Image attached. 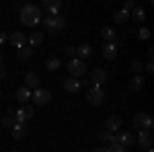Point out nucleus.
I'll return each mask as SVG.
<instances>
[{
    "instance_id": "nucleus-19",
    "label": "nucleus",
    "mask_w": 154,
    "mask_h": 152,
    "mask_svg": "<svg viewBox=\"0 0 154 152\" xmlns=\"http://www.w3.org/2000/svg\"><path fill=\"white\" fill-rule=\"evenodd\" d=\"M64 88L68 91V93H78V88H80V80L78 78H66L64 80Z\"/></svg>"
},
{
    "instance_id": "nucleus-17",
    "label": "nucleus",
    "mask_w": 154,
    "mask_h": 152,
    "mask_svg": "<svg viewBox=\"0 0 154 152\" xmlns=\"http://www.w3.org/2000/svg\"><path fill=\"white\" fill-rule=\"evenodd\" d=\"M97 140L99 142H107V144H117L115 134H111V132H107V129H99V132H97Z\"/></svg>"
},
{
    "instance_id": "nucleus-1",
    "label": "nucleus",
    "mask_w": 154,
    "mask_h": 152,
    "mask_svg": "<svg viewBox=\"0 0 154 152\" xmlns=\"http://www.w3.org/2000/svg\"><path fill=\"white\" fill-rule=\"evenodd\" d=\"M41 21H43V11H41V6L23 4V8H21V23L27 25V27H37Z\"/></svg>"
},
{
    "instance_id": "nucleus-13",
    "label": "nucleus",
    "mask_w": 154,
    "mask_h": 152,
    "mask_svg": "<svg viewBox=\"0 0 154 152\" xmlns=\"http://www.w3.org/2000/svg\"><path fill=\"white\" fill-rule=\"evenodd\" d=\"M121 126H123V119L119 115H111V117H107V121H105L107 132H119Z\"/></svg>"
},
{
    "instance_id": "nucleus-28",
    "label": "nucleus",
    "mask_w": 154,
    "mask_h": 152,
    "mask_svg": "<svg viewBox=\"0 0 154 152\" xmlns=\"http://www.w3.org/2000/svg\"><path fill=\"white\" fill-rule=\"evenodd\" d=\"M142 70H144L142 62H134V64H131V72H134L136 76H142Z\"/></svg>"
},
{
    "instance_id": "nucleus-36",
    "label": "nucleus",
    "mask_w": 154,
    "mask_h": 152,
    "mask_svg": "<svg viewBox=\"0 0 154 152\" xmlns=\"http://www.w3.org/2000/svg\"><path fill=\"white\" fill-rule=\"evenodd\" d=\"M4 76H6V66L0 64V78H4Z\"/></svg>"
},
{
    "instance_id": "nucleus-29",
    "label": "nucleus",
    "mask_w": 154,
    "mask_h": 152,
    "mask_svg": "<svg viewBox=\"0 0 154 152\" xmlns=\"http://www.w3.org/2000/svg\"><path fill=\"white\" fill-rule=\"evenodd\" d=\"M0 123H2L4 128H12V126H14L17 121H14V117H12V115H4V117H2V121H0Z\"/></svg>"
},
{
    "instance_id": "nucleus-40",
    "label": "nucleus",
    "mask_w": 154,
    "mask_h": 152,
    "mask_svg": "<svg viewBox=\"0 0 154 152\" xmlns=\"http://www.w3.org/2000/svg\"><path fill=\"white\" fill-rule=\"evenodd\" d=\"M0 97H2V93H0Z\"/></svg>"
},
{
    "instance_id": "nucleus-38",
    "label": "nucleus",
    "mask_w": 154,
    "mask_h": 152,
    "mask_svg": "<svg viewBox=\"0 0 154 152\" xmlns=\"http://www.w3.org/2000/svg\"><path fill=\"white\" fill-rule=\"evenodd\" d=\"M95 152H107V146H99V148H95Z\"/></svg>"
},
{
    "instance_id": "nucleus-30",
    "label": "nucleus",
    "mask_w": 154,
    "mask_h": 152,
    "mask_svg": "<svg viewBox=\"0 0 154 152\" xmlns=\"http://www.w3.org/2000/svg\"><path fill=\"white\" fill-rule=\"evenodd\" d=\"M107 152H128V148H123L121 144H111L107 146Z\"/></svg>"
},
{
    "instance_id": "nucleus-26",
    "label": "nucleus",
    "mask_w": 154,
    "mask_h": 152,
    "mask_svg": "<svg viewBox=\"0 0 154 152\" xmlns=\"http://www.w3.org/2000/svg\"><path fill=\"white\" fill-rule=\"evenodd\" d=\"M142 86H144V78L142 76H134V80L130 82V88L136 93V91H142Z\"/></svg>"
},
{
    "instance_id": "nucleus-25",
    "label": "nucleus",
    "mask_w": 154,
    "mask_h": 152,
    "mask_svg": "<svg viewBox=\"0 0 154 152\" xmlns=\"http://www.w3.org/2000/svg\"><path fill=\"white\" fill-rule=\"evenodd\" d=\"M17 56H19V60H27L33 56V47H21V49H17Z\"/></svg>"
},
{
    "instance_id": "nucleus-5",
    "label": "nucleus",
    "mask_w": 154,
    "mask_h": 152,
    "mask_svg": "<svg viewBox=\"0 0 154 152\" xmlns=\"http://www.w3.org/2000/svg\"><path fill=\"white\" fill-rule=\"evenodd\" d=\"M68 70H70L72 78H80L84 72H86V64H84L82 60L74 58V60H70V64H68Z\"/></svg>"
},
{
    "instance_id": "nucleus-31",
    "label": "nucleus",
    "mask_w": 154,
    "mask_h": 152,
    "mask_svg": "<svg viewBox=\"0 0 154 152\" xmlns=\"http://www.w3.org/2000/svg\"><path fill=\"white\" fill-rule=\"evenodd\" d=\"M138 37H140V39H148V37H150V29H148V27H142V29L138 31Z\"/></svg>"
},
{
    "instance_id": "nucleus-22",
    "label": "nucleus",
    "mask_w": 154,
    "mask_h": 152,
    "mask_svg": "<svg viewBox=\"0 0 154 152\" xmlns=\"http://www.w3.org/2000/svg\"><path fill=\"white\" fill-rule=\"evenodd\" d=\"M130 19H134V21H140V23H142L144 19H146V11H144L142 6H134V12L130 14Z\"/></svg>"
},
{
    "instance_id": "nucleus-37",
    "label": "nucleus",
    "mask_w": 154,
    "mask_h": 152,
    "mask_svg": "<svg viewBox=\"0 0 154 152\" xmlns=\"http://www.w3.org/2000/svg\"><path fill=\"white\" fill-rule=\"evenodd\" d=\"M154 58V49H148V62H152Z\"/></svg>"
},
{
    "instance_id": "nucleus-7",
    "label": "nucleus",
    "mask_w": 154,
    "mask_h": 152,
    "mask_svg": "<svg viewBox=\"0 0 154 152\" xmlns=\"http://www.w3.org/2000/svg\"><path fill=\"white\" fill-rule=\"evenodd\" d=\"M152 132H146V129H140L138 132V144H140V148H144V150H152Z\"/></svg>"
},
{
    "instance_id": "nucleus-41",
    "label": "nucleus",
    "mask_w": 154,
    "mask_h": 152,
    "mask_svg": "<svg viewBox=\"0 0 154 152\" xmlns=\"http://www.w3.org/2000/svg\"><path fill=\"white\" fill-rule=\"evenodd\" d=\"M12 152H14V150H12Z\"/></svg>"
},
{
    "instance_id": "nucleus-11",
    "label": "nucleus",
    "mask_w": 154,
    "mask_h": 152,
    "mask_svg": "<svg viewBox=\"0 0 154 152\" xmlns=\"http://www.w3.org/2000/svg\"><path fill=\"white\" fill-rule=\"evenodd\" d=\"M11 134L14 140H25L27 134H29V128H27V123H14L11 128Z\"/></svg>"
},
{
    "instance_id": "nucleus-34",
    "label": "nucleus",
    "mask_w": 154,
    "mask_h": 152,
    "mask_svg": "<svg viewBox=\"0 0 154 152\" xmlns=\"http://www.w3.org/2000/svg\"><path fill=\"white\" fill-rule=\"evenodd\" d=\"M144 70L148 72V74H152V72H154V64H152V62H148V64H144Z\"/></svg>"
},
{
    "instance_id": "nucleus-15",
    "label": "nucleus",
    "mask_w": 154,
    "mask_h": 152,
    "mask_svg": "<svg viewBox=\"0 0 154 152\" xmlns=\"http://www.w3.org/2000/svg\"><path fill=\"white\" fill-rule=\"evenodd\" d=\"M60 8H62V0H45L43 2V11L48 14H60Z\"/></svg>"
},
{
    "instance_id": "nucleus-14",
    "label": "nucleus",
    "mask_w": 154,
    "mask_h": 152,
    "mask_svg": "<svg viewBox=\"0 0 154 152\" xmlns=\"http://www.w3.org/2000/svg\"><path fill=\"white\" fill-rule=\"evenodd\" d=\"M119 45H121V43H119L117 39H115L113 43H105V47H103V58H105V60H115Z\"/></svg>"
},
{
    "instance_id": "nucleus-4",
    "label": "nucleus",
    "mask_w": 154,
    "mask_h": 152,
    "mask_svg": "<svg viewBox=\"0 0 154 152\" xmlns=\"http://www.w3.org/2000/svg\"><path fill=\"white\" fill-rule=\"evenodd\" d=\"M31 99H33V103L35 105H48L49 101H51V93H49L48 88H35L33 93H31Z\"/></svg>"
},
{
    "instance_id": "nucleus-3",
    "label": "nucleus",
    "mask_w": 154,
    "mask_h": 152,
    "mask_svg": "<svg viewBox=\"0 0 154 152\" xmlns=\"http://www.w3.org/2000/svg\"><path fill=\"white\" fill-rule=\"evenodd\" d=\"M134 128L138 129H146V132H152L154 129V119L148 113H136L134 115Z\"/></svg>"
},
{
    "instance_id": "nucleus-33",
    "label": "nucleus",
    "mask_w": 154,
    "mask_h": 152,
    "mask_svg": "<svg viewBox=\"0 0 154 152\" xmlns=\"http://www.w3.org/2000/svg\"><path fill=\"white\" fill-rule=\"evenodd\" d=\"M134 6H136V4H134V0H128V2L123 4V11H128V12H130L131 8H134Z\"/></svg>"
},
{
    "instance_id": "nucleus-27",
    "label": "nucleus",
    "mask_w": 154,
    "mask_h": 152,
    "mask_svg": "<svg viewBox=\"0 0 154 152\" xmlns=\"http://www.w3.org/2000/svg\"><path fill=\"white\" fill-rule=\"evenodd\" d=\"M29 43H31V45L43 43V33H31V35H29Z\"/></svg>"
},
{
    "instance_id": "nucleus-18",
    "label": "nucleus",
    "mask_w": 154,
    "mask_h": 152,
    "mask_svg": "<svg viewBox=\"0 0 154 152\" xmlns=\"http://www.w3.org/2000/svg\"><path fill=\"white\" fill-rule=\"evenodd\" d=\"M91 56H93V47L91 45H86V43H84V45H78L76 47V58L78 60H86V58H91Z\"/></svg>"
},
{
    "instance_id": "nucleus-23",
    "label": "nucleus",
    "mask_w": 154,
    "mask_h": 152,
    "mask_svg": "<svg viewBox=\"0 0 154 152\" xmlns=\"http://www.w3.org/2000/svg\"><path fill=\"white\" fill-rule=\"evenodd\" d=\"M60 66H62V62H60V58H56V56H51V58L45 60V68H48V70H58Z\"/></svg>"
},
{
    "instance_id": "nucleus-12",
    "label": "nucleus",
    "mask_w": 154,
    "mask_h": 152,
    "mask_svg": "<svg viewBox=\"0 0 154 152\" xmlns=\"http://www.w3.org/2000/svg\"><path fill=\"white\" fill-rule=\"evenodd\" d=\"M91 82H93V86H101V84H105L107 82V72L103 68H95V70L91 72Z\"/></svg>"
},
{
    "instance_id": "nucleus-8",
    "label": "nucleus",
    "mask_w": 154,
    "mask_h": 152,
    "mask_svg": "<svg viewBox=\"0 0 154 152\" xmlns=\"http://www.w3.org/2000/svg\"><path fill=\"white\" fill-rule=\"evenodd\" d=\"M12 117H14V121H17V123H27V121L33 117V107H31V105L21 107L19 111H14V115H12Z\"/></svg>"
},
{
    "instance_id": "nucleus-16",
    "label": "nucleus",
    "mask_w": 154,
    "mask_h": 152,
    "mask_svg": "<svg viewBox=\"0 0 154 152\" xmlns=\"http://www.w3.org/2000/svg\"><path fill=\"white\" fill-rule=\"evenodd\" d=\"M25 88H29V91H31V88H33V91L39 88V76H37L35 72H27V74H25Z\"/></svg>"
},
{
    "instance_id": "nucleus-21",
    "label": "nucleus",
    "mask_w": 154,
    "mask_h": 152,
    "mask_svg": "<svg viewBox=\"0 0 154 152\" xmlns=\"http://www.w3.org/2000/svg\"><path fill=\"white\" fill-rule=\"evenodd\" d=\"M14 99H17L19 103H27V101L31 99V91H29V88H25V86H21V88L14 93Z\"/></svg>"
},
{
    "instance_id": "nucleus-32",
    "label": "nucleus",
    "mask_w": 154,
    "mask_h": 152,
    "mask_svg": "<svg viewBox=\"0 0 154 152\" xmlns=\"http://www.w3.org/2000/svg\"><path fill=\"white\" fill-rule=\"evenodd\" d=\"M66 56L70 60H74L76 58V47H66Z\"/></svg>"
},
{
    "instance_id": "nucleus-39",
    "label": "nucleus",
    "mask_w": 154,
    "mask_h": 152,
    "mask_svg": "<svg viewBox=\"0 0 154 152\" xmlns=\"http://www.w3.org/2000/svg\"><path fill=\"white\" fill-rule=\"evenodd\" d=\"M146 152H152V150H146Z\"/></svg>"
},
{
    "instance_id": "nucleus-10",
    "label": "nucleus",
    "mask_w": 154,
    "mask_h": 152,
    "mask_svg": "<svg viewBox=\"0 0 154 152\" xmlns=\"http://www.w3.org/2000/svg\"><path fill=\"white\" fill-rule=\"evenodd\" d=\"M8 41H11L12 47H17V49H21V47L27 45V35L21 33V31H12L11 37H8Z\"/></svg>"
},
{
    "instance_id": "nucleus-9",
    "label": "nucleus",
    "mask_w": 154,
    "mask_h": 152,
    "mask_svg": "<svg viewBox=\"0 0 154 152\" xmlns=\"http://www.w3.org/2000/svg\"><path fill=\"white\" fill-rule=\"evenodd\" d=\"M115 140L123 148H130V146H134V142H136V136H134V132H119V134H115Z\"/></svg>"
},
{
    "instance_id": "nucleus-35",
    "label": "nucleus",
    "mask_w": 154,
    "mask_h": 152,
    "mask_svg": "<svg viewBox=\"0 0 154 152\" xmlns=\"http://www.w3.org/2000/svg\"><path fill=\"white\" fill-rule=\"evenodd\" d=\"M6 41H8V35L6 33H0V45H4Z\"/></svg>"
},
{
    "instance_id": "nucleus-24",
    "label": "nucleus",
    "mask_w": 154,
    "mask_h": 152,
    "mask_svg": "<svg viewBox=\"0 0 154 152\" xmlns=\"http://www.w3.org/2000/svg\"><path fill=\"white\" fill-rule=\"evenodd\" d=\"M101 35H103V39H105L107 43H113V41H115V31H113L111 27H105V29L101 31Z\"/></svg>"
},
{
    "instance_id": "nucleus-2",
    "label": "nucleus",
    "mask_w": 154,
    "mask_h": 152,
    "mask_svg": "<svg viewBox=\"0 0 154 152\" xmlns=\"http://www.w3.org/2000/svg\"><path fill=\"white\" fill-rule=\"evenodd\" d=\"M43 27L48 33H60L66 27V19L60 14H48V17H43Z\"/></svg>"
},
{
    "instance_id": "nucleus-6",
    "label": "nucleus",
    "mask_w": 154,
    "mask_h": 152,
    "mask_svg": "<svg viewBox=\"0 0 154 152\" xmlns=\"http://www.w3.org/2000/svg\"><path fill=\"white\" fill-rule=\"evenodd\" d=\"M86 99H88L91 105H101L103 99H105V91H103L101 86H91V88H88V95H86Z\"/></svg>"
},
{
    "instance_id": "nucleus-20",
    "label": "nucleus",
    "mask_w": 154,
    "mask_h": 152,
    "mask_svg": "<svg viewBox=\"0 0 154 152\" xmlns=\"http://www.w3.org/2000/svg\"><path fill=\"white\" fill-rule=\"evenodd\" d=\"M113 21H115L117 25L128 23V21H130V12H128V11H123V8H119V11L113 12Z\"/></svg>"
}]
</instances>
